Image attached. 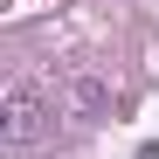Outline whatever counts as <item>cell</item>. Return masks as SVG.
I'll return each instance as SVG.
<instances>
[{"label":"cell","instance_id":"obj_1","mask_svg":"<svg viewBox=\"0 0 159 159\" xmlns=\"http://www.w3.org/2000/svg\"><path fill=\"white\" fill-rule=\"evenodd\" d=\"M0 139L7 145H35V131H42V90L35 83H7V104H0Z\"/></svg>","mask_w":159,"mask_h":159},{"label":"cell","instance_id":"obj_2","mask_svg":"<svg viewBox=\"0 0 159 159\" xmlns=\"http://www.w3.org/2000/svg\"><path fill=\"white\" fill-rule=\"evenodd\" d=\"M139 159H159V145H139Z\"/></svg>","mask_w":159,"mask_h":159}]
</instances>
